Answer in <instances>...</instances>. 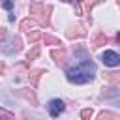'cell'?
<instances>
[{
  "label": "cell",
  "instance_id": "6da1fadb",
  "mask_svg": "<svg viewBox=\"0 0 120 120\" xmlns=\"http://www.w3.org/2000/svg\"><path fill=\"white\" fill-rule=\"evenodd\" d=\"M68 81L69 82H75V84H84V82H90L96 75V64L92 60H82L81 64L73 66L68 69Z\"/></svg>",
  "mask_w": 120,
  "mask_h": 120
},
{
  "label": "cell",
  "instance_id": "7a4b0ae2",
  "mask_svg": "<svg viewBox=\"0 0 120 120\" xmlns=\"http://www.w3.org/2000/svg\"><path fill=\"white\" fill-rule=\"evenodd\" d=\"M49 11V8H45V4H41V2H34V4H30V19H34V21H39L41 24H49V15H45Z\"/></svg>",
  "mask_w": 120,
  "mask_h": 120
},
{
  "label": "cell",
  "instance_id": "3957f363",
  "mask_svg": "<svg viewBox=\"0 0 120 120\" xmlns=\"http://www.w3.org/2000/svg\"><path fill=\"white\" fill-rule=\"evenodd\" d=\"M101 62H103L105 66L116 68V66L120 64V56H118V52H116V51H105V52L101 54Z\"/></svg>",
  "mask_w": 120,
  "mask_h": 120
},
{
  "label": "cell",
  "instance_id": "277c9868",
  "mask_svg": "<svg viewBox=\"0 0 120 120\" xmlns=\"http://www.w3.org/2000/svg\"><path fill=\"white\" fill-rule=\"evenodd\" d=\"M64 109H66V105H64L62 99H51L49 105H47V111H49V114H51L52 118L60 116V112H64Z\"/></svg>",
  "mask_w": 120,
  "mask_h": 120
},
{
  "label": "cell",
  "instance_id": "5b68a950",
  "mask_svg": "<svg viewBox=\"0 0 120 120\" xmlns=\"http://www.w3.org/2000/svg\"><path fill=\"white\" fill-rule=\"evenodd\" d=\"M51 58H52L56 64H64L66 58H68V52H66L64 47H60V49H52V51H51Z\"/></svg>",
  "mask_w": 120,
  "mask_h": 120
},
{
  "label": "cell",
  "instance_id": "8992f818",
  "mask_svg": "<svg viewBox=\"0 0 120 120\" xmlns=\"http://www.w3.org/2000/svg\"><path fill=\"white\" fill-rule=\"evenodd\" d=\"M86 32H84V28L81 26V24H77V26H71L68 32H66V36L69 38V39H75V38H82Z\"/></svg>",
  "mask_w": 120,
  "mask_h": 120
},
{
  "label": "cell",
  "instance_id": "52a82bcc",
  "mask_svg": "<svg viewBox=\"0 0 120 120\" xmlns=\"http://www.w3.org/2000/svg\"><path fill=\"white\" fill-rule=\"evenodd\" d=\"M19 94H21L22 98H26L32 105H38V98H36L34 90H30V88H22V90H19Z\"/></svg>",
  "mask_w": 120,
  "mask_h": 120
},
{
  "label": "cell",
  "instance_id": "ba28073f",
  "mask_svg": "<svg viewBox=\"0 0 120 120\" xmlns=\"http://www.w3.org/2000/svg\"><path fill=\"white\" fill-rule=\"evenodd\" d=\"M103 79H105L107 82H111L112 86H116V84L120 82V75H118L116 71H111V73H105V75H103Z\"/></svg>",
  "mask_w": 120,
  "mask_h": 120
},
{
  "label": "cell",
  "instance_id": "9c48e42d",
  "mask_svg": "<svg viewBox=\"0 0 120 120\" xmlns=\"http://www.w3.org/2000/svg\"><path fill=\"white\" fill-rule=\"evenodd\" d=\"M107 41H109V38H107L103 32H99V34H96V38H94L92 45H94V47H99V45H105Z\"/></svg>",
  "mask_w": 120,
  "mask_h": 120
},
{
  "label": "cell",
  "instance_id": "30bf717a",
  "mask_svg": "<svg viewBox=\"0 0 120 120\" xmlns=\"http://www.w3.org/2000/svg\"><path fill=\"white\" fill-rule=\"evenodd\" d=\"M41 39H43V43H45V45H62L58 38L49 36V34H43V36H41Z\"/></svg>",
  "mask_w": 120,
  "mask_h": 120
},
{
  "label": "cell",
  "instance_id": "8fae6325",
  "mask_svg": "<svg viewBox=\"0 0 120 120\" xmlns=\"http://www.w3.org/2000/svg\"><path fill=\"white\" fill-rule=\"evenodd\" d=\"M19 26H21V30H24V32H28L30 28H34V26H36V21L28 17V19H24V21H21V24H19Z\"/></svg>",
  "mask_w": 120,
  "mask_h": 120
},
{
  "label": "cell",
  "instance_id": "7c38bea8",
  "mask_svg": "<svg viewBox=\"0 0 120 120\" xmlns=\"http://www.w3.org/2000/svg\"><path fill=\"white\" fill-rule=\"evenodd\" d=\"M43 73H45L43 69H34V71L30 73V82H32V84L36 86V84H38V81H39V77H41Z\"/></svg>",
  "mask_w": 120,
  "mask_h": 120
},
{
  "label": "cell",
  "instance_id": "4fadbf2b",
  "mask_svg": "<svg viewBox=\"0 0 120 120\" xmlns=\"http://www.w3.org/2000/svg\"><path fill=\"white\" fill-rule=\"evenodd\" d=\"M38 56H39V47H38V45H34V47L28 51V54H26V60H30V62H32V60H36Z\"/></svg>",
  "mask_w": 120,
  "mask_h": 120
},
{
  "label": "cell",
  "instance_id": "5bb4252c",
  "mask_svg": "<svg viewBox=\"0 0 120 120\" xmlns=\"http://www.w3.org/2000/svg\"><path fill=\"white\" fill-rule=\"evenodd\" d=\"M19 49H21V39L19 38H13L11 39V47L8 51H4V52H13V51H19Z\"/></svg>",
  "mask_w": 120,
  "mask_h": 120
},
{
  "label": "cell",
  "instance_id": "9a60e30c",
  "mask_svg": "<svg viewBox=\"0 0 120 120\" xmlns=\"http://www.w3.org/2000/svg\"><path fill=\"white\" fill-rule=\"evenodd\" d=\"M98 120H118V116L114 114V112H109V111H103L101 114H99V118Z\"/></svg>",
  "mask_w": 120,
  "mask_h": 120
},
{
  "label": "cell",
  "instance_id": "2e32d148",
  "mask_svg": "<svg viewBox=\"0 0 120 120\" xmlns=\"http://www.w3.org/2000/svg\"><path fill=\"white\" fill-rule=\"evenodd\" d=\"M103 96H107V98H116V96H118V90H116V86L103 88Z\"/></svg>",
  "mask_w": 120,
  "mask_h": 120
},
{
  "label": "cell",
  "instance_id": "e0dca14e",
  "mask_svg": "<svg viewBox=\"0 0 120 120\" xmlns=\"http://www.w3.org/2000/svg\"><path fill=\"white\" fill-rule=\"evenodd\" d=\"M0 120H15V114L6 109H0Z\"/></svg>",
  "mask_w": 120,
  "mask_h": 120
},
{
  "label": "cell",
  "instance_id": "ac0fdd59",
  "mask_svg": "<svg viewBox=\"0 0 120 120\" xmlns=\"http://www.w3.org/2000/svg\"><path fill=\"white\" fill-rule=\"evenodd\" d=\"M41 36H43V34H41L39 30H34V32H30V34H28V41H30V43H34V41L41 39Z\"/></svg>",
  "mask_w": 120,
  "mask_h": 120
},
{
  "label": "cell",
  "instance_id": "d6986e66",
  "mask_svg": "<svg viewBox=\"0 0 120 120\" xmlns=\"http://www.w3.org/2000/svg\"><path fill=\"white\" fill-rule=\"evenodd\" d=\"M92 116H94V111H92V109H82V111H81V118H82V120H90Z\"/></svg>",
  "mask_w": 120,
  "mask_h": 120
},
{
  "label": "cell",
  "instance_id": "ffe728a7",
  "mask_svg": "<svg viewBox=\"0 0 120 120\" xmlns=\"http://www.w3.org/2000/svg\"><path fill=\"white\" fill-rule=\"evenodd\" d=\"M2 8H4V9H11V8H13V4H11V2H4V4H2Z\"/></svg>",
  "mask_w": 120,
  "mask_h": 120
},
{
  "label": "cell",
  "instance_id": "44dd1931",
  "mask_svg": "<svg viewBox=\"0 0 120 120\" xmlns=\"http://www.w3.org/2000/svg\"><path fill=\"white\" fill-rule=\"evenodd\" d=\"M73 8H75V11H77V15H82V13H81V4H73Z\"/></svg>",
  "mask_w": 120,
  "mask_h": 120
},
{
  "label": "cell",
  "instance_id": "7402d4cb",
  "mask_svg": "<svg viewBox=\"0 0 120 120\" xmlns=\"http://www.w3.org/2000/svg\"><path fill=\"white\" fill-rule=\"evenodd\" d=\"M6 38V28H0V41Z\"/></svg>",
  "mask_w": 120,
  "mask_h": 120
},
{
  "label": "cell",
  "instance_id": "603a6c76",
  "mask_svg": "<svg viewBox=\"0 0 120 120\" xmlns=\"http://www.w3.org/2000/svg\"><path fill=\"white\" fill-rule=\"evenodd\" d=\"M4 69H6V66H4V64H2V62H0V75H2V73H4Z\"/></svg>",
  "mask_w": 120,
  "mask_h": 120
}]
</instances>
